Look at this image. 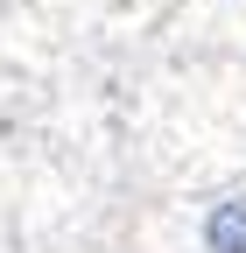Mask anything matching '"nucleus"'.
Instances as JSON below:
<instances>
[{
    "label": "nucleus",
    "instance_id": "nucleus-1",
    "mask_svg": "<svg viewBox=\"0 0 246 253\" xmlns=\"http://www.w3.org/2000/svg\"><path fill=\"white\" fill-rule=\"evenodd\" d=\"M204 246H211V253H246V197L211 204V218H204Z\"/></svg>",
    "mask_w": 246,
    "mask_h": 253
}]
</instances>
